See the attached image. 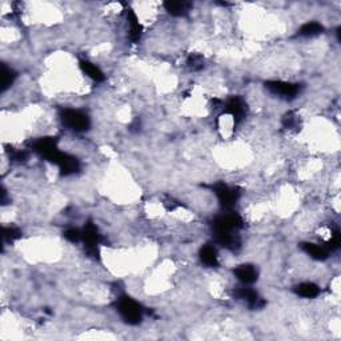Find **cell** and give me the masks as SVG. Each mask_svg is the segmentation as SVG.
Returning a JSON list of instances; mask_svg holds the SVG:
<instances>
[{
  "instance_id": "30bf717a",
  "label": "cell",
  "mask_w": 341,
  "mask_h": 341,
  "mask_svg": "<svg viewBox=\"0 0 341 341\" xmlns=\"http://www.w3.org/2000/svg\"><path fill=\"white\" fill-rule=\"evenodd\" d=\"M295 292L300 297H304V299H313V297H316L320 294V288L316 284L307 281V283H301L296 285Z\"/></svg>"
},
{
  "instance_id": "9c48e42d",
  "label": "cell",
  "mask_w": 341,
  "mask_h": 341,
  "mask_svg": "<svg viewBox=\"0 0 341 341\" xmlns=\"http://www.w3.org/2000/svg\"><path fill=\"white\" fill-rule=\"evenodd\" d=\"M80 68L89 79H92L93 82H103L104 80V74L102 69L93 63L88 60H80Z\"/></svg>"
},
{
  "instance_id": "5b68a950",
  "label": "cell",
  "mask_w": 341,
  "mask_h": 341,
  "mask_svg": "<svg viewBox=\"0 0 341 341\" xmlns=\"http://www.w3.org/2000/svg\"><path fill=\"white\" fill-rule=\"evenodd\" d=\"M35 151L38 152L40 156H43L44 159L50 160L51 163H54L55 159L59 156L60 151L58 148V144L54 139H40L38 140L36 143L34 144Z\"/></svg>"
},
{
  "instance_id": "9a60e30c",
  "label": "cell",
  "mask_w": 341,
  "mask_h": 341,
  "mask_svg": "<svg viewBox=\"0 0 341 341\" xmlns=\"http://www.w3.org/2000/svg\"><path fill=\"white\" fill-rule=\"evenodd\" d=\"M321 31H323L321 24L316 23V21H310V23L304 24L303 27L300 28V31H299V35L305 36V38H312V36L321 34Z\"/></svg>"
},
{
  "instance_id": "ac0fdd59",
  "label": "cell",
  "mask_w": 341,
  "mask_h": 341,
  "mask_svg": "<svg viewBox=\"0 0 341 341\" xmlns=\"http://www.w3.org/2000/svg\"><path fill=\"white\" fill-rule=\"evenodd\" d=\"M3 236L6 241H14V240L20 237V231L17 228H14V227H11V228H4Z\"/></svg>"
},
{
  "instance_id": "52a82bcc",
  "label": "cell",
  "mask_w": 341,
  "mask_h": 341,
  "mask_svg": "<svg viewBox=\"0 0 341 341\" xmlns=\"http://www.w3.org/2000/svg\"><path fill=\"white\" fill-rule=\"evenodd\" d=\"M235 296L237 297V299H240V300L247 301L249 307L260 308L263 305L261 299L259 297V294H257L255 289H252V288H249L248 285H244V287L239 288V289L235 292Z\"/></svg>"
},
{
  "instance_id": "277c9868",
  "label": "cell",
  "mask_w": 341,
  "mask_h": 341,
  "mask_svg": "<svg viewBox=\"0 0 341 341\" xmlns=\"http://www.w3.org/2000/svg\"><path fill=\"white\" fill-rule=\"evenodd\" d=\"M215 193L217 196L220 204L225 209H231L236 204L237 199H239V192L236 191L235 188L228 187L227 184H217L215 187Z\"/></svg>"
},
{
  "instance_id": "ba28073f",
  "label": "cell",
  "mask_w": 341,
  "mask_h": 341,
  "mask_svg": "<svg viewBox=\"0 0 341 341\" xmlns=\"http://www.w3.org/2000/svg\"><path fill=\"white\" fill-rule=\"evenodd\" d=\"M225 111H227L228 115L233 117L235 123H239L240 120L244 117V115H246V104L239 98H232L225 104Z\"/></svg>"
},
{
  "instance_id": "6da1fadb",
  "label": "cell",
  "mask_w": 341,
  "mask_h": 341,
  "mask_svg": "<svg viewBox=\"0 0 341 341\" xmlns=\"http://www.w3.org/2000/svg\"><path fill=\"white\" fill-rule=\"evenodd\" d=\"M116 308L120 318L126 321L127 324L137 325L143 320V309L139 303L128 296H121L117 299Z\"/></svg>"
},
{
  "instance_id": "8fae6325",
  "label": "cell",
  "mask_w": 341,
  "mask_h": 341,
  "mask_svg": "<svg viewBox=\"0 0 341 341\" xmlns=\"http://www.w3.org/2000/svg\"><path fill=\"white\" fill-rule=\"evenodd\" d=\"M303 249L310 257H313L316 260H325L328 257V252H329L327 247L313 244V242H304Z\"/></svg>"
},
{
  "instance_id": "5bb4252c",
  "label": "cell",
  "mask_w": 341,
  "mask_h": 341,
  "mask_svg": "<svg viewBox=\"0 0 341 341\" xmlns=\"http://www.w3.org/2000/svg\"><path fill=\"white\" fill-rule=\"evenodd\" d=\"M127 21L130 26V35L132 40H139L140 35L143 32V28H141V24L139 23V19L135 15V12L127 11Z\"/></svg>"
},
{
  "instance_id": "2e32d148",
  "label": "cell",
  "mask_w": 341,
  "mask_h": 341,
  "mask_svg": "<svg viewBox=\"0 0 341 341\" xmlns=\"http://www.w3.org/2000/svg\"><path fill=\"white\" fill-rule=\"evenodd\" d=\"M15 78H16V75L12 69L6 67V65L2 67V88H3V91H6L14 83Z\"/></svg>"
},
{
  "instance_id": "e0dca14e",
  "label": "cell",
  "mask_w": 341,
  "mask_h": 341,
  "mask_svg": "<svg viewBox=\"0 0 341 341\" xmlns=\"http://www.w3.org/2000/svg\"><path fill=\"white\" fill-rule=\"evenodd\" d=\"M64 237L67 240H69L71 242H79V241H82L83 233H82V231H80V229L69 228V229H67V231H65Z\"/></svg>"
},
{
  "instance_id": "4fadbf2b",
  "label": "cell",
  "mask_w": 341,
  "mask_h": 341,
  "mask_svg": "<svg viewBox=\"0 0 341 341\" xmlns=\"http://www.w3.org/2000/svg\"><path fill=\"white\" fill-rule=\"evenodd\" d=\"M164 7L172 16H184L185 14H188L191 4L187 2H168L164 4Z\"/></svg>"
},
{
  "instance_id": "7a4b0ae2",
  "label": "cell",
  "mask_w": 341,
  "mask_h": 341,
  "mask_svg": "<svg viewBox=\"0 0 341 341\" xmlns=\"http://www.w3.org/2000/svg\"><path fill=\"white\" fill-rule=\"evenodd\" d=\"M62 121L65 127H68L69 130L75 131V132H83L89 128V117L83 113L79 109H63L62 111Z\"/></svg>"
},
{
  "instance_id": "3957f363",
  "label": "cell",
  "mask_w": 341,
  "mask_h": 341,
  "mask_svg": "<svg viewBox=\"0 0 341 341\" xmlns=\"http://www.w3.org/2000/svg\"><path fill=\"white\" fill-rule=\"evenodd\" d=\"M265 87L270 89L271 92L275 95L280 96V98H295L297 93L300 92V85L295 84V83L289 82H281V80H273V82H268Z\"/></svg>"
},
{
  "instance_id": "7c38bea8",
  "label": "cell",
  "mask_w": 341,
  "mask_h": 341,
  "mask_svg": "<svg viewBox=\"0 0 341 341\" xmlns=\"http://www.w3.org/2000/svg\"><path fill=\"white\" fill-rule=\"evenodd\" d=\"M200 260L207 266H216L218 264L217 252L216 248L212 246H204L200 249Z\"/></svg>"
},
{
  "instance_id": "8992f818",
  "label": "cell",
  "mask_w": 341,
  "mask_h": 341,
  "mask_svg": "<svg viewBox=\"0 0 341 341\" xmlns=\"http://www.w3.org/2000/svg\"><path fill=\"white\" fill-rule=\"evenodd\" d=\"M235 276L242 285H251L257 280L259 272L252 264H241L235 270Z\"/></svg>"
}]
</instances>
